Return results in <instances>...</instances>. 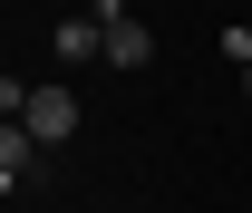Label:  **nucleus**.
I'll return each instance as SVG.
<instances>
[{"instance_id":"7ed1b4c3","label":"nucleus","mask_w":252,"mask_h":213,"mask_svg":"<svg viewBox=\"0 0 252 213\" xmlns=\"http://www.w3.org/2000/svg\"><path fill=\"white\" fill-rule=\"evenodd\" d=\"M30 175H39V136H30V126H10V136H0V184L20 194Z\"/></svg>"},{"instance_id":"39448f33","label":"nucleus","mask_w":252,"mask_h":213,"mask_svg":"<svg viewBox=\"0 0 252 213\" xmlns=\"http://www.w3.org/2000/svg\"><path fill=\"white\" fill-rule=\"evenodd\" d=\"M243 97H252V59H243Z\"/></svg>"},{"instance_id":"f257e3e1","label":"nucleus","mask_w":252,"mask_h":213,"mask_svg":"<svg viewBox=\"0 0 252 213\" xmlns=\"http://www.w3.org/2000/svg\"><path fill=\"white\" fill-rule=\"evenodd\" d=\"M97 30H107V68H146L156 59V30H146L126 0H97Z\"/></svg>"},{"instance_id":"20e7f679","label":"nucleus","mask_w":252,"mask_h":213,"mask_svg":"<svg viewBox=\"0 0 252 213\" xmlns=\"http://www.w3.org/2000/svg\"><path fill=\"white\" fill-rule=\"evenodd\" d=\"M59 59H78V68H107V30H97V20H59Z\"/></svg>"},{"instance_id":"f03ea898","label":"nucleus","mask_w":252,"mask_h":213,"mask_svg":"<svg viewBox=\"0 0 252 213\" xmlns=\"http://www.w3.org/2000/svg\"><path fill=\"white\" fill-rule=\"evenodd\" d=\"M10 126H30L39 146H59V136H78V88H30V107Z\"/></svg>"}]
</instances>
